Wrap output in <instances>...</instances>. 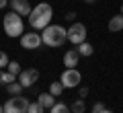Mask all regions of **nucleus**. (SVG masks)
Listing matches in <instances>:
<instances>
[{
  "label": "nucleus",
  "mask_w": 123,
  "mask_h": 113,
  "mask_svg": "<svg viewBox=\"0 0 123 113\" xmlns=\"http://www.w3.org/2000/svg\"><path fill=\"white\" fill-rule=\"evenodd\" d=\"M0 113H4V105H0Z\"/></svg>",
  "instance_id": "nucleus-28"
},
{
  "label": "nucleus",
  "mask_w": 123,
  "mask_h": 113,
  "mask_svg": "<svg viewBox=\"0 0 123 113\" xmlns=\"http://www.w3.org/2000/svg\"><path fill=\"white\" fill-rule=\"evenodd\" d=\"M80 80H82V74L76 68H66L62 72L60 82L64 84V88H76V86H80Z\"/></svg>",
  "instance_id": "nucleus-4"
},
{
  "label": "nucleus",
  "mask_w": 123,
  "mask_h": 113,
  "mask_svg": "<svg viewBox=\"0 0 123 113\" xmlns=\"http://www.w3.org/2000/svg\"><path fill=\"white\" fill-rule=\"evenodd\" d=\"M68 41L74 45H80L82 41H86V27L82 23H72L68 29Z\"/></svg>",
  "instance_id": "nucleus-6"
},
{
  "label": "nucleus",
  "mask_w": 123,
  "mask_h": 113,
  "mask_svg": "<svg viewBox=\"0 0 123 113\" xmlns=\"http://www.w3.org/2000/svg\"><path fill=\"white\" fill-rule=\"evenodd\" d=\"M6 66H8V56H6V52H0V70Z\"/></svg>",
  "instance_id": "nucleus-21"
},
{
  "label": "nucleus",
  "mask_w": 123,
  "mask_h": 113,
  "mask_svg": "<svg viewBox=\"0 0 123 113\" xmlns=\"http://www.w3.org/2000/svg\"><path fill=\"white\" fill-rule=\"evenodd\" d=\"M6 91L10 93V97H17V95H21V93H23V84L18 82V80H14V82L6 84Z\"/></svg>",
  "instance_id": "nucleus-14"
},
{
  "label": "nucleus",
  "mask_w": 123,
  "mask_h": 113,
  "mask_svg": "<svg viewBox=\"0 0 123 113\" xmlns=\"http://www.w3.org/2000/svg\"><path fill=\"white\" fill-rule=\"evenodd\" d=\"M6 4H8V0H0V8H4Z\"/></svg>",
  "instance_id": "nucleus-25"
},
{
  "label": "nucleus",
  "mask_w": 123,
  "mask_h": 113,
  "mask_svg": "<svg viewBox=\"0 0 123 113\" xmlns=\"http://www.w3.org/2000/svg\"><path fill=\"white\" fill-rule=\"evenodd\" d=\"M37 103H39L43 109H51L53 105H55V97H53L51 93H41V95L37 97Z\"/></svg>",
  "instance_id": "nucleus-11"
},
{
  "label": "nucleus",
  "mask_w": 123,
  "mask_h": 113,
  "mask_svg": "<svg viewBox=\"0 0 123 113\" xmlns=\"http://www.w3.org/2000/svg\"><path fill=\"white\" fill-rule=\"evenodd\" d=\"M21 45L25 49H37L43 45V41H41V35L35 33V31H31V33H23L21 35Z\"/></svg>",
  "instance_id": "nucleus-8"
},
{
  "label": "nucleus",
  "mask_w": 123,
  "mask_h": 113,
  "mask_svg": "<svg viewBox=\"0 0 123 113\" xmlns=\"http://www.w3.org/2000/svg\"><path fill=\"white\" fill-rule=\"evenodd\" d=\"M66 19H68V21H74V19H76V13H74V10H70V13L66 14Z\"/></svg>",
  "instance_id": "nucleus-24"
},
{
  "label": "nucleus",
  "mask_w": 123,
  "mask_h": 113,
  "mask_svg": "<svg viewBox=\"0 0 123 113\" xmlns=\"http://www.w3.org/2000/svg\"><path fill=\"white\" fill-rule=\"evenodd\" d=\"M70 111H72V113H84V111H86V105H84V99H76L74 103H72Z\"/></svg>",
  "instance_id": "nucleus-15"
},
{
  "label": "nucleus",
  "mask_w": 123,
  "mask_h": 113,
  "mask_svg": "<svg viewBox=\"0 0 123 113\" xmlns=\"http://www.w3.org/2000/svg\"><path fill=\"white\" fill-rule=\"evenodd\" d=\"M8 2H10V0H8Z\"/></svg>",
  "instance_id": "nucleus-30"
},
{
  "label": "nucleus",
  "mask_w": 123,
  "mask_h": 113,
  "mask_svg": "<svg viewBox=\"0 0 123 113\" xmlns=\"http://www.w3.org/2000/svg\"><path fill=\"white\" fill-rule=\"evenodd\" d=\"M51 17H53L51 4H47V2H39L37 6H33V10H31V14H29L31 29L43 31L47 25H51Z\"/></svg>",
  "instance_id": "nucleus-1"
},
{
  "label": "nucleus",
  "mask_w": 123,
  "mask_h": 113,
  "mask_svg": "<svg viewBox=\"0 0 123 113\" xmlns=\"http://www.w3.org/2000/svg\"><path fill=\"white\" fill-rule=\"evenodd\" d=\"M84 97H88V88H86V86L80 88V99H84Z\"/></svg>",
  "instance_id": "nucleus-23"
},
{
  "label": "nucleus",
  "mask_w": 123,
  "mask_h": 113,
  "mask_svg": "<svg viewBox=\"0 0 123 113\" xmlns=\"http://www.w3.org/2000/svg\"><path fill=\"white\" fill-rule=\"evenodd\" d=\"M6 70H8L10 74H14V76H18V74H21V66H18V62H8Z\"/></svg>",
  "instance_id": "nucleus-19"
},
{
  "label": "nucleus",
  "mask_w": 123,
  "mask_h": 113,
  "mask_svg": "<svg viewBox=\"0 0 123 113\" xmlns=\"http://www.w3.org/2000/svg\"><path fill=\"white\" fill-rule=\"evenodd\" d=\"M14 80H17V76H14V74H10L8 70H6V72H2V70H0V82H2V84H10V82H14Z\"/></svg>",
  "instance_id": "nucleus-16"
},
{
  "label": "nucleus",
  "mask_w": 123,
  "mask_h": 113,
  "mask_svg": "<svg viewBox=\"0 0 123 113\" xmlns=\"http://www.w3.org/2000/svg\"><path fill=\"white\" fill-rule=\"evenodd\" d=\"M103 109H105V105H103V103H94V105H92V109H90V113H101Z\"/></svg>",
  "instance_id": "nucleus-22"
},
{
  "label": "nucleus",
  "mask_w": 123,
  "mask_h": 113,
  "mask_svg": "<svg viewBox=\"0 0 123 113\" xmlns=\"http://www.w3.org/2000/svg\"><path fill=\"white\" fill-rule=\"evenodd\" d=\"M41 41L47 47H62L68 41V29H64L62 25H47L41 33Z\"/></svg>",
  "instance_id": "nucleus-2"
},
{
  "label": "nucleus",
  "mask_w": 123,
  "mask_h": 113,
  "mask_svg": "<svg viewBox=\"0 0 123 113\" xmlns=\"http://www.w3.org/2000/svg\"><path fill=\"white\" fill-rule=\"evenodd\" d=\"M10 6H12V10L17 14H21V17H29L31 14V4H29V0H10Z\"/></svg>",
  "instance_id": "nucleus-9"
},
{
  "label": "nucleus",
  "mask_w": 123,
  "mask_h": 113,
  "mask_svg": "<svg viewBox=\"0 0 123 113\" xmlns=\"http://www.w3.org/2000/svg\"><path fill=\"white\" fill-rule=\"evenodd\" d=\"M49 113H72V111H70V107H68L66 103H55L49 109Z\"/></svg>",
  "instance_id": "nucleus-17"
},
{
  "label": "nucleus",
  "mask_w": 123,
  "mask_h": 113,
  "mask_svg": "<svg viewBox=\"0 0 123 113\" xmlns=\"http://www.w3.org/2000/svg\"><path fill=\"white\" fill-rule=\"evenodd\" d=\"M109 31H113V33H117V31H123V14H115V17H111L109 21Z\"/></svg>",
  "instance_id": "nucleus-12"
},
{
  "label": "nucleus",
  "mask_w": 123,
  "mask_h": 113,
  "mask_svg": "<svg viewBox=\"0 0 123 113\" xmlns=\"http://www.w3.org/2000/svg\"><path fill=\"white\" fill-rule=\"evenodd\" d=\"M78 60H80L78 49H68V52L64 53V66H66V68H74V66H78Z\"/></svg>",
  "instance_id": "nucleus-10"
},
{
  "label": "nucleus",
  "mask_w": 123,
  "mask_h": 113,
  "mask_svg": "<svg viewBox=\"0 0 123 113\" xmlns=\"http://www.w3.org/2000/svg\"><path fill=\"white\" fill-rule=\"evenodd\" d=\"M62 91H64V84H62V82H51V84H49V93H51L53 97H60Z\"/></svg>",
  "instance_id": "nucleus-18"
},
{
  "label": "nucleus",
  "mask_w": 123,
  "mask_h": 113,
  "mask_svg": "<svg viewBox=\"0 0 123 113\" xmlns=\"http://www.w3.org/2000/svg\"><path fill=\"white\" fill-rule=\"evenodd\" d=\"M84 2H86V4H94V2H97V0H84Z\"/></svg>",
  "instance_id": "nucleus-27"
},
{
  "label": "nucleus",
  "mask_w": 123,
  "mask_h": 113,
  "mask_svg": "<svg viewBox=\"0 0 123 113\" xmlns=\"http://www.w3.org/2000/svg\"><path fill=\"white\" fill-rule=\"evenodd\" d=\"M27 109H29V101L21 95L12 97L4 103V113H27Z\"/></svg>",
  "instance_id": "nucleus-5"
},
{
  "label": "nucleus",
  "mask_w": 123,
  "mask_h": 113,
  "mask_svg": "<svg viewBox=\"0 0 123 113\" xmlns=\"http://www.w3.org/2000/svg\"><path fill=\"white\" fill-rule=\"evenodd\" d=\"M121 14H123V6H121Z\"/></svg>",
  "instance_id": "nucleus-29"
},
{
  "label": "nucleus",
  "mask_w": 123,
  "mask_h": 113,
  "mask_svg": "<svg viewBox=\"0 0 123 113\" xmlns=\"http://www.w3.org/2000/svg\"><path fill=\"white\" fill-rule=\"evenodd\" d=\"M17 78H18V82L23 84V88H29V86H33V84L39 80V70H35V68L21 70V74H18Z\"/></svg>",
  "instance_id": "nucleus-7"
},
{
  "label": "nucleus",
  "mask_w": 123,
  "mask_h": 113,
  "mask_svg": "<svg viewBox=\"0 0 123 113\" xmlns=\"http://www.w3.org/2000/svg\"><path fill=\"white\" fill-rule=\"evenodd\" d=\"M43 111H45V109L41 107L37 101H35V103H29V109H27V113H43Z\"/></svg>",
  "instance_id": "nucleus-20"
},
{
  "label": "nucleus",
  "mask_w": 123,
  "mask_h": 113,
  "mask_svg": "<svg viewBox=\"0 0 123 113\" xmlns=\"http://www.w3.org/2000/svg\"><path fill=\"white\" fill-rule=\"evenodd\" d=\"M2 27H4V33L8 35V37H21L23 33H25V23H23V17L21 14H17L12 10V13L4 14V19H2Z\"/></svg>",
  "instance_id": "nucleus-3"
},
{
  "label": "nucleus",
  "mask_w": 123,
  "mask_h": 113,
  "mask_svg": "<svg viewBox=\"0 0 123 113\" xmlns=\"http://www.w3.org/2000/svg\"><path fill=\"white\" fill-rule=\"evenodd\" d=\"M78 47V53H80V58H88V56H92V52H94V47H92L88 41H82L80 45H76Z\"/></svg>",
  "instance_id": "nucleus-13"
},
{
  "label": "nucleus",
  "mask_w": 123,
  "mask_h": 113,
  "mask_svg": "<svg viewBox=\"0 0 123 113\" xmlns=\"http://www.w3.org/2000/svg\"><path fill=\"white\" fill-rule=\"evenodd\" d=\"M101 113H113V111H111V109H107V107H105V109H103Z\"/></svg>",
  "instance_id": "nucleus-26"
}]
</instances>
